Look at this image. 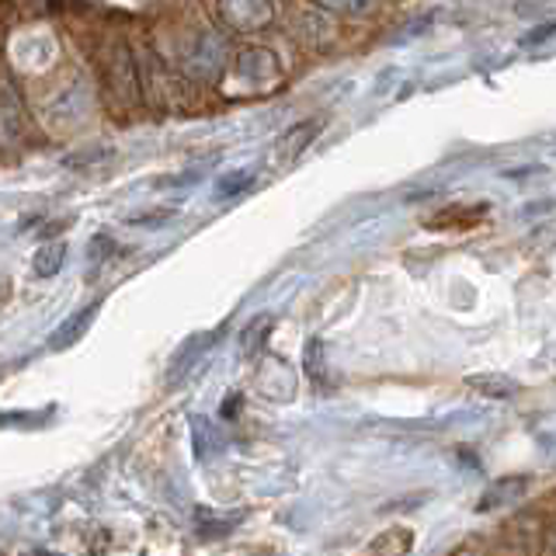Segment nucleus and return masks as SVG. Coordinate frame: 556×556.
I'll list each match as a JSON object with an SVG mask.
<instances>
[{
	"label": "nucleus",
	"instance_id": "obj_23",
	"mask_svg": "<svg viewBox=\"0 0 556 556\" xmlns=\"http://www.w3.org/2000/svg\"><path fill=\"white\" fill-rule=\"evenodd\" d=\"M223 414H237V396H226V404H223Z\"/></svg>",
	"mask_w": 556,
	"mask_h": 556
},
{
	"label": "nucleus",
	"instance_id": "obj_17",
	"mask_svg": "<svg viewBox=\"0 0 556 556\" xmlns=\"http://www.w3.org/2000/svg\"><path fill=\"white\" fill-rule=\"evenodd\" d=\"M174 216H178V208L161 205V208H143V213H132V216H126V223L129 226H147V230H156V226L170 223Z\"/></svg>",
	"mask_w": 556,
	"mask_h": 556
},
{
	"label": "nucleus",
	"instance_id": "obj_24",
	"mask_svg": "<svg viewBox=\"0 0 556 556\" xmlns=\"http://www.w3.org/2000/svg\"><path fill=\"white\" fill-rule=\"evenodd\" d=\"M25 556H63V553H52V549H28Z\"/></svg>",
	"mask_w": 556,
	"mask_h": 556
},
{
	"label": "nucleus",
	"instance_id": "obj_7",
	"mask_svg": "<svg viewBox=\"0 0 556 556\" xmlns=\"http://www.w3.org/2000/svg\"><path fill=\"white\" fill-rule=\"evenodd\" d=\"M257 387H261V393H265L268 400H292V393H295V372L289 369V362L268 355L265 365H261V372H257Z\"/></svg>",
	"mask_w": 556,
	"mask_h": 556
},
{
	"label": "nucleus",
	"instance_id": "obj_12",
	"mask_svg": "<svg viewBox=\"0 0 556 556\" xmlns=\"http://www.w3.org/2000/svg\"><path fill=\"white\" fill-rule=\"evenodd\" d=\"M486 208L483 205H473V208H459V205H452V208H442L439 216H431L428 226L431 230H466V226H473L483 219Z\"/></svg>",
	"mask_w": 556,
	"mask_h": 556
},
{
	"label": "nucleus",
	"instance_id": "obj_15",
	"mask_svg": "<svg viewBox=\"0 0 556 556\" xmlns=\"http://www.w3.org/2000/svg\"><path fill=\"white\" fill-rule=\"evenodd\" d=\"M469 387H473L477 393H483V396H491V400H504V396L518 393L515 382L504 379V376H469Z\"/></svg>",
	"mask_w": 556,
	"mask_h": 556
},
{
	"label": "nucleus",
	"instance_id": "obj_2",
	"mask_svg": "<svg viewBox=\"0 0 556 556\" xmlns=\"http://www.w3.org/2000/svg\"><path fill=\"white\" fill-rule=\"evenodd\" d=\"M101 74H104V87L112 91V98L118 104H132L143 101V84H139V63L132 60V52L126 42H115L109 52H104V63H101Z\"/></svg>",
	"mask_w": 556,
	"mask_h": 556
},
{
	"label": "nucleus",
	"instance_id": "obj_18",
	"mask_svg": "<svg viewBox=\"0 0 556 556\" xmlns=\"http://www.w3.org/2000/svg\"><path fill=\"white\" fill-rule=\"evenodd\" d=\"M251 181H254V174L251 170H230V174H223V178L216 181V195L219 199H226V195H240L243 188H251Z\"/></svg>",
	"mask_w": 556,
	"mask_h": 556
},
{
	"label": "nucleus",
	"instance_id": "obj_11",
	"mask_svg": "<svg viewBox=\"0 0 556 556\" xmlns=\"http://www.w3.org/2000/svg\"><path fill=\"white\" fill-rule=\"evenodd\" d=\"M414 549V532L407 526H390L372 539L376 556H407Z\"/></svg>",
	"mask_w": 556,
	"mask_h": 556
},
{
	"label": "nucleus",
	"instance_id": "obj_6",
	"mask_svg": "<svg viewBox=\"0 0 556 556\" xmlns=\"http://www.w3.org/2000/svg\"><path fill=\"white\" fill-rule=\"evenodd\" d=\"M529 477L526 473H511V477H497L491 480V486L483 491V497L477 501V511H497L508 508V504H518L521 497L529 494Z\"/></svg>",
	"mask_w": 556,
	"mask_h": 556
},
{
	"label": "nucleus",
	"instance_id": "obj_20",
	"mask_svg": "<svg viewBox=\"0 0 556 556\" xmlns=\"http://www.w3.org/2000/svg\"><path fill=\"white\" fill-rule=\"evenodd\" d=\"M320 358H324V344H320V338H313V341L306 344V369H309L313 379H324V365H320Z\"/></svg>",
	"mask_w": 556,
	"mask_h": 556
},
{
	"label": "nucleus",
	"instance_id": "obj_10",
	"mask_svg": "<svg viewBox=\"0 0 556 556\" xmlns=\"http://www.w3.org/2000/svg\"><path fill=\"white\" fill-rule=\"evenodd\" d=\"M66 265V240H52V243H42L39 251L31 257V275L35 278H52L60 275Z\"/></svg>",
	"mask_w": 556,
	"mask_h": 556
},
{
	"label": "nucleus",
	"instance_id": "obj_13",
	"mask_svg": "<svg viewBox=\"0 0 556 556\" xmlns=\"http://www.w3.org/2000/svg\"><path fill=\"white\" fill-rule=\"evenodd\" d=\"M84 109H87V94H84V87L77 84V87H66L56 101L46 104V118H60V122H63V115L66 118H80Z\"/></svg>",
	"mask_w": 556,
	"mask_h": 556
},
{
	"label": "nucleus",
	"instance_id": "obj_5",
	"mask_svg": "<svg viewBox=\"0 0 556 556\" xmlns=\"http://www.w3.org/2000/svg\"><path fill=\"white\" fill-rule=\"evenodd\" d=\"M237 74L251 84H271L282 77V66H278V56L265 46H248L237 52Z\"/></svg>",
	"mask_w": 556,
	"mask_h": 556
},
{
	"label": "nucleus",
	"instance_id": "obj_19",
	"mask_svg": "<svg viewBox=\"0 0 556 556\" xmlns=\"http://www.w3.org/2000/svg\"><path fill=\"white\" fill-rule=\"evenodd\" d=\"M320 8L338 11V14H365L372 8V0H320Z\"/></svg>",
	"mask_w": 556,
	"mask_h": 556
},
{
	"label": "nucleus",
	"instance_id": "obj_14",
	"mask_svg": "<svg viewBox=\"0 0 556 556\" xmlns=\"http://www.w3.org/2000/svg\"><path fill=\"white\" fill-rule=\"evenodd\" d=\"M115 161V150L109 143H98L91 150H80V153H66L63 156V167L70 170H94L101 164H112Z\"/></svg>",
	"mask_w": 556,
	"mask_h": 556
},
{
	"label": "nucleus",
	"instance_id": "obj_4",
	"mask_svg": "<svg viewBox=\"0 0 556 556\" xmlns=\"http://www.w3.org/2000/svg\"><path fill=\"white\" fill-rule=\"evenodd\" d=\"M292 28H295V35L306 42V46H313V49H324V46H330L334 42V31H338V25H334V17H330V11L327 8H303V11H295V22H292Z\"/></svg>",
	"mask_w": 556,
	"mask_h": 556
},
{
	"label": "nucleus",
	"instance_id": "obj_3",
	"mask_svg": "<svg viewBox=\"0 0 556 556\" xmlns=\"http://www.w3.org/2000/svg\"><path fill=\"white\" fill-rule=\"evenodd\" d=\"M275 0H216L219 22L240 35L265 31L275 22Z\"/></svg>",
	"mask_w": 556,
	"mask_h": 556
},
{
	"label": "nucleus",
	"instance_id": "obj_16",
	"mask_svg": "<svg viewBox=\"0 0 556 556\" xmlns=\"http://www.w3.org/2000/svg\"><path fill=\"white\" fill-rule=\"evenodd\" d=\"M268 330H271V317H254V320L248 324V330H243V338H240L243 355L254 358V355L261 352V348H265Z\"/></svg>",
	"mask_w": 556,
	"mask_h": 556
},
{
	"label": "nucleus",
	"instance_id": "obj_1",
	"mask_svg": "<svg viewBox=\"0 0 556 556\" xmlns=\"http://www.w3.org/2000/svg\"><path fill=\"white\" fill-rule=\"evenodd\" d=\"M181 74H188L195 84H216L226 66V42L216 31H195L191 42L181 46Z\"/></svg>",
	"mask_w": 556,
	"mask_h": 556
},
{
	"label": "nucleus",
	"instance_id": "obj_21",
	"mask_svg": "<svg viewBox=\"0 0 556 556\" xmlns=\"http://www.w3.org/2000/svg\"><path fill=\"white\" fill-rule=\"evenodd\" d=\"M115 251V243L109 240V237H94V243H91V251H87V254H91L94 261H104V257H109Z\"/></svg>",
	"mask_w": 556,
	"mask_h": 556
},
{
	"label": "nucleus",
	"instance_id": "obj_8",
	"mask_svg": "<svg viewBox=\"0 0 556 556\" xmlns=\"http://www.w3.org/2000/svg\"><path fill=\"white\" fill-rule=\"evenodd\" d=\"M98 309H101V303H91V306L77 309L74 317H66V320L49 334V352H66V348H74V344L87 334V330H91V324H94V317H98Z\"/></svg>",
	"mask_w": 556,
	"mask_h": 556
},
{
	"label": "nucleus",
	"instance_id": "obj_22",
	"mask_svg": "<svg viewBox=\"0 0 556 556\" xmlns=\"http://www.w3.org/2000/svg\"><path fill=\"white\" fill-rule=\"evenodd\" d=\"M553 31H556V22H553V25H543V28H535L526 42H543V39H553Z\"/></svg>",
	"mask_w": 556,
	"mask_h": 556
},
{
	"label": "nucleus",
	"instance_id": "obj_25",
	"mask_svg": "<svg viewBox=\"0 0 556 556\" xmlns=\"http://www.w3.org/2000/svg\"><path fill=\"white\" fill-rule=\"evenodd\" d=\"M553 549H556V539H553Z\"/></svg>",
	"mask_w": 556,
	"mask_h": 556
},
{
	"label": "nucleus",
	"instance_id": "obj_9",
	"mask_svg": "<svg viewBox=\"0 0 556 556\" xmlns=\"http://www.w3.org/2000/svg\"><path fill=\"white\" fill-rule=\"evenodd\" d=\"M320 136V122H295V126H289L282 136H278V143H275V153H278V161H295V156H303L306 147H313V139Z\"/></svg>",
	"mask_w": 556,
	"mask_h": 556
}]
</instances>
